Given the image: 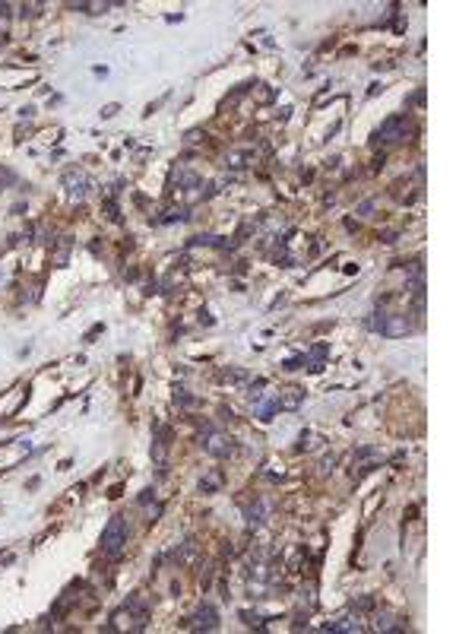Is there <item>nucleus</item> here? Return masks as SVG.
Masks as SVG:
<instances>
[{
  "label": "nucleus",
  "instance_id": "obj_5",
  "mask_svg": "<svg viewBox=\"0 0 475 634\" xmlns=\"http://www.w3.org/2000/svg\"><path fill=\"white\" fill-rule=\"evenodd\" d=\"M193 628H203V631L219 628V612H215L209 603H203V606L196 609V615H193Z\"/></svg>",
  "mask_w": 475,
  "mask_h": 634
},
{
  "label": "nucleus",
  "instance_id": "obj_2",
  "mask_svg": "<svg viewBox=\"0 0 475 634\" xmlns=\"http://www.w3.org/2000/svg\"><path fill=\"white\" fill-rule=\"evenodd\" d=\"M409 130V118L406 114H393L390 121H383L380 124V130L374 133V143H396V140H403Z\"/></svg>",
  "mask_w": 475,
  "mask_h": 634
},
{
  "label": "nucleus",
  "instance_id": "obj_14",
  "mask_svg": "<svg viewBox=\"0 0 475 634\" xmlns=\"http://www.w3.org/2000/svg\"><path fill=\"white\" fill-rule=\"evenodd\" d=\"M13 181H16V175H13L10 168H4V165H0V187H7V184H13Z\"/></svg>",
  "mask_w": 475,
  "mask_h": 634
},
{
  "label": "nucleus",
  "instance_id": "obj_12",
  "mask_svg": "<svg viewBox=\"0 0 475 634\" xmlns=\"http://www.w3.org/2000/svg\"><path fill=\"white\" fill-rule=\"evenodd\" d=\"M247 520H250V523H263V504H260V501L247 507Z\"/></svg>",
  "mask_w": 475,
  "mask_h": 634
},
{
  "label": "nucleus",
  "instance_id": "obj_7",
  "mask_svg": "<svg viewBox=\"0 0 475 634\" xmlns=\"http://www.w3.org/2000/svg\"><path fill=\"white\" fill-rule=\"evenodd\" d=\"M64 187H67L73 197H83L86 187H89V181H86L83 171H67V175H64Z\"/></svg>",
  "mask_w": 475,
  "mask_h": 634
},
{
  "label": "nucleus",
  "instance_id": "obj_8",
  "mask_svg": "<svg viewBox=\"0 0 475 634\" xmlns=\"http://www.w3.org/2000/svg\"><path fill=\"white\" fill-rule=\"evenodd\" d=\"M219 485H222V476H219V473H212V476H206V479H200V488H203V492H215Z\"/></svg>",
  "mask_w": 475,
  "mask_h": 634
},
{
  "label": "nucleus",
  "instance_id": "obj_4",
  "mask_svg": "<svg viewBox=\"0 0 475 634\" xmlns=\"http://www.w3.org/2000/svg\"><path fill=\"white\" fill-rule=\"evenodd\" d=\"M206 454H212V457H228V454H231V438L209 431V434H206Z\"/></svg>",
  "mask_w": 475,
  "mask_h": 634
},
{
  "label": "nucleus",
  "instance_id": "obj_17",
  "mask_svg": "<svg viewBox=\"0 0 475 634\" xmlns=\"http://www.w3.org/2000/svg\"><path fill=\"white\" fill-rule=\"evenodd\" d=\"M114 114H117V105H108L105 111H102V118H114Z\"/></svg>",
  "mask_w": 475,
  "mask_h": 634
},
{
  "label": "nucleus",
  "instance_id": "obj_6",
  "mask_svg": "<svg viewBox=\"0 0 475 634\" xmlns=\"http://www.w3.org/2000/svg\"><path fill=\"white\" fill-rule=\"evenodd\" d=\"M168 438H171V431H168V425H155V441H152V457L162 463L165 460V454H168Z\"/></svg>",
  "mask_w": 475,
  "mask_h": 634
},
{
  "label": "nucleus",
  "instance_id": "obj_9",
  "mask_svg": "<svg viewBox=\"0 0 475 634\" xmlns=\"http://www.w3.org/2000/svg\"><path fill=\"white\" fill-rule=\"evenodd\" d=\"M127 609H130V612H136V615H140V622L146 619V600H143V596H133V600L127 603Z\"/></svg>",
  "mask_w": 475,
  "mask_h": 634
},
{
  "label": "nucleus",
  "instance_id": "obj_3",
  "mask_svg": "<svg viewBox=\"0 0 475 634\" xmlns=\"http://www.w3.org/2000/svg\"><path fill=\"white\" fill-rule=\"evenodd\" d=\"M380 333H383V336H406V333H412V320H409L406 314H393V317L383 320Z\"/></svg>",
  "mask_w": 475,
  "mask_h": 634
},
{
  "label": "nucleus",
  "instance_id": "obj_16",
  "mask_svg": "<svg viewBox=\"0 0 475 634\" xmlns=\"http://www.w3.org/2000/svg\"><path fill=\"white\" fill-rule=\"evenodd\" d=\"M244 377H247L244 371H225L222 374V380H244Z\"/></svg>",
  "mask_w": 475,
  "mask_h": 634
},
{
  "label": "nucleus",
  "instance_id": "obj_15",
  "mask_svg": "<svg viewBox=\"0 0 475 634\" xmlns=\"http://www.w3.org/2000/svg\"><path fill=\"white\" fill-rule=\"evenodd\" d=\"M383 320H387V314H371L368 327H371V330H380V327H383Z\"/></svg>",
  "mask_w": 475,
  "mask_h": 634
},
{
  "label": "nucleus",
  "instance_id": "obj_11",
  "mask_svg": "<svg viewBox=\"0 0 475 634\" xmlns=\"http://www.w3.org/2000/svg\"><path fill=\"white\" fill-rule=\"evenodd\" d=\"M301 403V390H285V396L279 400V406H298Z\"/></svg>",
  "mask_w": 475,
  "mask_h": 634
},
{
  "label": "nucleus",
  "instance_id": "obj_10",
  "mask_svg": "<svg viewBox=\"0 0 475 634\" xmlns=\"http://www.w3.org/2000/svg\"><path fill=\"white\" fill-rule=\"evenodd\" d=\"M244 162H247L244 152H228V156H225V165H228V168H244Z\"/></svg>",
  "mask_w": 475,
  "mask_h": 634
},
{
  "label": "nucleus",
  "instance_id": "obj_1",
  "mask_svg": "<svg viewBox=\"0 0 475 634\" xmlns=\"http://www.w3.org/2000/svg\"><path fill=\"white\" fill-rule=\"evenodd\" d=\"M124 546H127V523H124V517H114L102 533V552L117 558L124 552Z\"/></svg>",
  "mask_w": 475,
  "mask_h": 634
},
{
  "label": "nucleus",
  "instance_id": "obj_13",
  "mask_svg": "<svg viewBox=\"0 0 475 634\" xmlns=\"http://www.w3.org/2000/svg\"><path fill=\"white\" fill-rule=\"evenodd\" d=\"M174 403H181V406H193L196 400H193V396H187V390H177V393H174Z\"/></svg>",
  "mask_w": 475,
  "mask_h": 634
},
{
  "label": "nucleus",
  "instance_id": "obj_18",
  "mask_svg": "<svg viewBox=\"0 0 475 634\" xmlns=\"http://www.w3.org/2000/svg\"><path fill=\"white\" fill-rule=\"evenodd\" d=\"M152 498H155V492H152V488H146V492L140 495V501H143V504H146V501H152Z\"/></svg>",
  "mask_w": 475,
  "mask_h": 634
}]
</instances>
